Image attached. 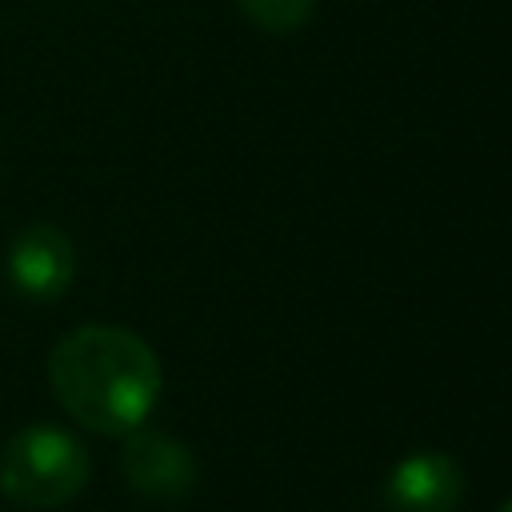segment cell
<instances>
[{
  "label": "cell",
  "mask_w": 512,
  "mask_h": 512,
  "mask_svg": "<svg viewBox=\"0 0 512 512\" xmlns=\"http://www.w3.org/2000/svg\"><path fill=\"white\" fill-rule=\"evenodd\" d=\"M388 512H456L464 500L460 464L444 452H412L384 480Z\"/></svg>",
  "instance_id": "5b68a950"
},
{
  "label": "cell",
  "mask_w": 512,
  "mask_h": 512,
  "mask_svg": "<svg viewBox=\"0 0 512 512\" xmlns=\"http://www.w3.org/2000/svg\"><path fill=\"white\" fill-rule=\"evenodd\" d=\"M500 512H512V500H508V504H504V508H500Z\"/></svg>",
  "instance_id": "52a82bcc"
},
{
  "label": "cell",
  "mask_w": 512,
  "mask_h": 512,
  "mask_svg": "<svg viewBox=\"0 0 512 512\" xmlns=\"http://www.w3.org/2000/svg\"><path fill=\"white\" fill-rule=\"evenodd\" d=\"M316 0H236V8L264 32H296L312 16Z\"/></svg>",
  "instance_id": "8992f818"
},
{
  "label": "cell",
  "mask_w": 512,
  "mask_h": 512,
  "mask_svg": "<svg viewBox=\"0 0 512 512\" xmlns=\"http://www.w3.org/2000/svg\"><path fill=\"white\" fill-rule=\"evenodd\" d=\"M4 272L24 300L48 304L68 292V284L76 276V248H72L68 232L56 224H24L8 240Z\"/></svg>",
  "instance_id": "277c9868"
},
{
  "label": "cell",
  "mask_w": 512,
  "mask_h": 512,
  "mask_svg": "<svg viewBox=\"0 0 512 512\" xmlns=\"http://www.w3.org/2000/svg\"><path fill=\"white\" fill-rule=\"evenodd\" d=\"M120 472L140 496L164 500V504H180L196 488V456L188 452V444L148 424H136L132 432H124Z\"/></svg>",
  "instance_id": "3957f363"
},
{
  "label": "cell",
  "mask_w": 512,
  "mask_h": 512,
  "mask_svg": "<svg viewBox=\"0 0 512 512\" xmlns=\"http://www.w3.org/2000/svg\"><path fill=\"white\" fill-rule=\"evenodd\" d=\"M160 384L156 352L120 324H80L48 352V388L56 404L100 436H124L144 424Z\"/></svg>",
  "instance_id": "6da1fadb"
},
{
  "label": "cell",
  "mask_w": 512,
  "mask_h": 512,
  "mask_svg": "<svg viewBox=\"0 0 512 512\" xmlns=\"http://www.w3.org/2000/svg\"><path fill=\"white\" fill-rule=\"evenodd\" d=\"M88 472V448L60 424H28L0 448V492L24 508L68 504Z\"/></svg>",
  "instance_id": "7a4b0ae2"
}]
</instances>
